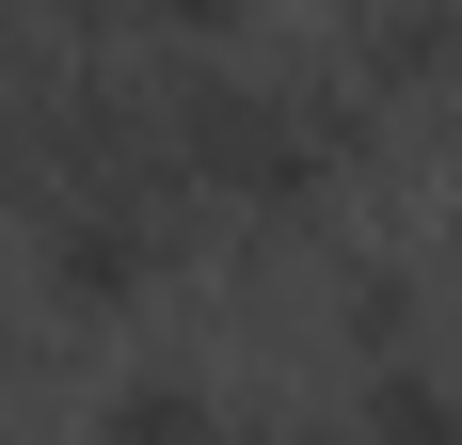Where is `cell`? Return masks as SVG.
I'll return each mask as SVG.
<instances>
[{"mask_svg":"<svg viewBox=\"0 0 462 445\" xmlns=\"http://www.w3.org/2000/svg\"><path fill=\"white\" fill-rule=\"evenodd\" d=\"M160 112H176L191 207L224 222V239H319V222L351 207V176L399 143L335 64H224V48H176Z\"/></svg>","mask_w":462,"mask_h":445,"instance_id":"obj_1","label":"cell"},{"mask_svg":"<svg viewBox=\"0 0 462 445\" xmlns=\"http://www.w3.org/2000/svg\"><path fill=\"white\" fill-rule=\"evenodd\" d=\"M16 207H32V303L80 318V334H128L143 303H176L191 239H208L191 191H143V176H48Z\"/></svg>","mask_w":462,"mask_h":445,"instance_id":"obj_2","label":"cell"},{"mask_svg":"<svg viewBox=\"0 0 462 445\" xmlns=\"http://www.w3.org/2000/svg\"><path fill=\"white\" fill-rule=\"evenodd\" d=\"M335 80L367 95L383 128H430V112H462V0H351V32H335Z\"/></svg>","mask_w":462,"mask_h":445,"instance_id":"obj_3","label":"cell"},{"mask_svg":"<svg viewBox=\"0 0 462 445\" xmlns=\"http://www.w3.org/2000/svg\"><path fill=\"white\" fill-rule=\"evenodd\" d=\"M64 95H80V48H64V32H32V16H0V191H32V176H48Z\"/></svg>","mask_w":462,"mask_h":445,"instance_id":"obj_4","label":"cell"},{"mask_svg":"<svg viewBox=\"0 0 462 445\" xmlns=\"http://www.w3.org/2000/svg\"><path fill=\"white\" fill-rule=\"evenodd\" d=\"M351 413L367 430H462V382L430 366V334H399V350H351Z\"/></svg>","mask_w":462,"mask_h":445,"instance_id":"obj_5","label":"cell"},{"mask_svg":"<svg viewBox=\"0 0 462 445\" xmlns=\"http://www.w3.org/2000/svg\"><path fill=\"white\" fill-rule=\"evenodd\" d=\"M272 16V0H112V32H143V48H239Z\"/></svg>","mask_w":462,"mask_h":445,"instance_id":"obj_6","label":"cell"},{"mask_svg":"<svg viewBox=\"0 0 462 445\" xmlns=\"http://www.w3.org/2000/svg\"><path fill=\"white\" fill-rule=\"evenodd\" d=\"M96 413H112V430H208V413H224V398H208L191 366H128V382H112V398H96Z\"/></svg>","mask_w":462,"mask_h":445,"instance_id":"obj_7","label":"cell"},{"mask_svg":"<svg viewBox=\"0 0 462 445\" xmlns=\"http://www.w3.org/2000/svg\"><path fill=\"white\" fill-rule=\"evenodd\" d=\"M447 286H462V207H447Z\"/></svg>","mask_w":462,"mask_h":445,"instance_id":"obj_8","label":"cell"}]
</instances>
